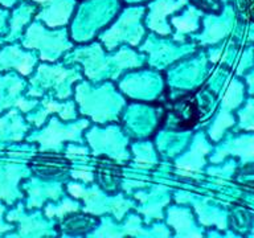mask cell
<instances>
[{
    "label": "cell",
    "instance_id": "6da1fadb",
    "mask_svg": "<svg viewBox=\"0 0 254 238\" xmlns=\"http://www.w3.org/2000/svg\"><path fill=\"white\" fill-rule=\"evenodd\" d=\"M37 1H47V0H37Z\"/></svg>",
    "mask_w": 254,
    "mask_h": 238
}]
</instances>
